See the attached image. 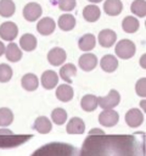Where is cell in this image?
Listing matches in <instances>:
<instances>
[{
    "label": "cell",
    "instance_id": "cell-16",
    "mask_svg": "<svg viewBox=\"0 0 146 156\" xmlns=\"http://www.w3.org/2000/svg\"><path fill=\"white\" fill-rule=\"evenodd\" d=\"M5 55L10 62H17L22 58V50L17 44L10 41L9 45L5 46Z\"/></svg>",
    "mask_w": 146,
    "mask_h": 156
},
{
    "label": "cell",
    "instance_id": "cell-2",
    "mask_svg": "<svg viewBox=\"0 0 146 156\" xmlns=\"http://www.w3.org/2000/svg\"><path fill=\"white\" fill-rule=\"evenodd\" d=\"M30 156H79V150L67 143L52 141L38 147Z\"/></svg>",
    "mask_w": 146,
    "mask_h": 156
},
{
    "label": "cell",
    "instance_id": "cell-5",
    "mask_svg": "<svg viewBox=\"0 0 146 156\" xmlns=\"http://www.w3.org/2000/svg\"><path fill=\"white\" fill-rule=\"evenodd\" d=\"M120 102V95L117 90L112 89L109 90V93L106 95V96H101V98H97V104L99 106H101L103 110L106 108H113L116 107L118 104Z\"/></svg>",
    "mask_w": 146,
    "mask_h": 156
},
{
    "label": "cell",
    "instance_id": "cell-36",
    "mask_svg": "<svg viewBox=\"0 0 146 156\" xmlns=\"http://www.w3.org/2000/svg\"><path fill=\"white\" fill-rule=\"evenodd\" d=\"M100 134H105V133L102 129H99V128L90 129V132H89V135H100Z\"/></svg>",
    "mask_w": 146,
    "mask_h": 156
},
{
    "label": "cell",
    "instance_id": "cell-25",
    "mask_svg": "<svg viewBox=\"0 0 146 156\" xmlns=\"http://www.w3.org/2000/svg\"><path fill=\"white\" fill-rule=\"evenodd\" d=\"M75 74H77V68L73 63H66L60 68V77L66 83H72V79Z\"/></svg>",
    "mask_w": 146,
    "mask_h": 156
},
{
    "label": "cell",
    "instance_id": "cell-24",
    "mask_svg": "<svg viewBox=\"0 0 146 156\" xmlns=\"http://www.w3.org/2000/svg\"><path fill=\"white\" fill-rule=\"evenodd\" d=\"M36 44H38L36 38L30 33L23 34L21 37V39H19V46L24 51H33L36 48Z\"/></svg>",
    "mask_w": 146,
    "mask_h": 156
},
{
    "label": "cell",
    "instance_id": "cell-28",
    "mask_svg": "<svg viewBox=\"0 0 146 156\" xmlns=\"http://www.w3.org/2000/svg\"><path fill=\"white\" fill-rule=\"evenodd\" d=\"M139 27H140L139 20L133 16H127L122 22V28L127 33H135V32H137Z\"/></svg>",
    "mask_w": 146,
    "mask_h": 156
},
{
    "label": "cell",
    "instance_id": "cell-11",
    "mask_svg": "<svg viewBox=\"0 0 146 156\" xmlns=\"http://www.w3.org/2000/svg\"><path fill=\"white\" fill-rule=\"evenodd\" d=\"M56 28V23L51 17H43L36 23V30L41 35H50L54 33Z\"/></svg>",
    "mask_w": 146,
    "mask_h": 156
},
{
    "label": "cell",
    "instance_id": "cell-32",
    "mask_svg": "<svg viewBox=\"0 0 146 156\" xmlns=\"http://www.w3.org/2000/svg\"><path fill=\"white\" fill-rule=\"evenodd\" d=\"M131 12L136 15L137 17H145L146 16V1L145 0H134L131 2Z\"/></svg>",
    "mask_w": 146,
    "mask_h": 156
},
{
    "label": "cell",
    "instance_id": "cell-20",
    "mask_svg": "<svg viewBox=\"0 0 146 156\" xmlns=\"http://www.w3.org/2000/svg\"><path fill=\"white\" fill-rule=\"evenodd\" d=\"M96 44V38L94 34L91 33H86L84 35H82L78 40V46L82 51H90L95 48Z\"/></svg>",
    "mask_w": 146,
    "mask_h": 156
},
{
    "label": "cell",
    "instance_id": "cell-13",
    "mask_svg": "<svg viewBox=\"0 0 146 156\" xmlns=\"http://www.w3.org/2000/svg\"><path fill=\"white\" fill-rule=\"evenodd\" d=\"M97 39L102 48H111L117 40V34L112 29H102L99 33Z\"/></svg>",
    "mask_w": 146,
    "mask_h": 156
},
{
    "label": "cell",
    "instance_id": "cell-6",
    "mask_svg": "<svg viewBox=\"0 0 146 156\" xmlns=\"http://www.w3.org/2000/svg\"><path fill=\"white\" fill-rule=\"evenodd\" d=\"M119 115L113 108H106L99 115V122L103 127H113L118 123Z\"/></svg>",
    "mask_w": 146,
    "mask_h": 156
},
{
    "label": "cell",
    "instance_id": "cell-10",
    "mask_svg": "<svg viewBox=\"0 0 146 156\" xmlns=\"http://www.w3.org/2000/svg\"><path fill=\"white\" fill-rule=\"evenodd\" d=\"M67 58V54L62 48H54L47 52V61L52 66H61Z\"/></svg>",
    "mask_w": 146,
    "mask_h": 156
},
{
    "label": "cell",
    "instance_id": "cell-17",
    "mask_svg": "<svg viewBox=\"0 0 146 156\" xmlns=\"http://www.w3.org/2000/svg\"><path fill=\"white\" fill-rule=\"evenodd\" d=\"M74 91L69 84H61L56 89V98L62 102H68L73 99Z\"/></svg>",
    "mask_w": 146,
    "mask_h": 156
},
{
    "label": "cell",
    "instance_id": "cell-33",
    "mask_svg": "<svg viewBox=\"0 0 146 156\" xmlns=\"http://www.w3.org/2000/svg\"><path fill=\"white\" fill-rule=\"evenodd\" d=\"M12 78V68L6 63H0V83H7Z\"/></svg>",
    "mask_w": 146,
    "mask_h": 156
},
{
    "label": "cell",
    "instance_id": "cell-38",
    "mask_svg": "<svg viewBox=\"0 0 146 156\" xmlns=\"http://www.w3.org/2000/svg\"><path fill=\"white\" fill-rule=\"evenodd\" d=\"M145 57H146L145 55L141 56V65H142V68H145Z\"/></svg>",
    "mask_w": 146,
    "mask_h": 156
},
{
    "label": "cell",
    "instance_id": "cell-7",
    "mask_svg": "<svg viewBox=\"0 0 146 156\" xmlns=\"http://www.w3.org/2000/svg\"><path fill=\"white\" fill-rule=\"evenodd\" d=\"M18 34V27L11 21H6L0 24V38L7 41H12Z\"/></svg>",
    "mask_w": 146,
    "mask_h": 156
},
{
    "label": "cell",
    "instance_id": "cell-34",
    "mask_svg": "<svg viewBox=\"0 0 146 156\" xmlns=\"http://www.w3.org/2000/svg\"><path fill=\"white\" fill-rule=\"evenodd\" d=\"M135 91H136V94L139 96L145 98V95H146V78L145 77L140 78L136 82V84H135Z\"/></svg>",
    "mask_w": 146,
    "mask_h": 156
},
{
    "label": "cell",
    "instance_id": "cell-19",
    "mask_svg": "<svg viewBox=\"0 0 146 156\" xmlns=\"http://www.w3.org/2000/svg\"><path fill=\"white\" fill-rule=\"evenodd\" d=\"M103 10L108 16H118L123 10L120 0H106L103 2Z\"/></svg>",
    "mask_w": 146,
    "mask_h": 156
},
{
    "label": "cell",
    "instance_id": "cell-4",
    "mask_svg": "<svg viewBox=\"0 0 146 156\" xmlns=\"http://www.w3.org/2000/svg\"><path fill=\"white\" fill-rule=\"evenodd\" d=\"M114 51H116V55L119 58L128 60V58H130V57H133L135 55L136 46H135L134 41H131L129 39H122L120 41H118L116 44Z\"/></svg>",
    "mask_w": 146,
    "mask_h": 156
},
{
    "label": "cell",
    "instance_id": "cell-30",
    "mask_svg": "<svg viewBox=\"0 0 146 156\" xmlns=\"http://www.w3.org/2000/svg\"><path fill=\"white\" fill-rule=\"evenodd\" d=\"M13 122V112L9 107L0 108V127H7Z\"/></svg>",
    "mask_w": 146,
    "mask_h": 156
},
{
    "label": "cell",
    "instance_id": "cell-35",
    "mask_svg": "<svg viewBox=\"0 0 146 156\" xmlns=\"http://www.w3.org/2000/svg\"><path fill=\"white\" fill-rule=\"evenodd\" d=\"M75 0H58V7L62 11H72L75 7Z\"/></svg>",
    "mask_w": 146,
    "mask_h": 156
},
{
    "label": "cell",
    "instance_id": "cell-14",
    "mask_svg": "<svg viewBox=\"0 0 146 156\" xmlns=\"http://www.w3.org/2000/svg\"><path fill=\"white\" fill-rule=\"evenodd\" d=\"M78 62H79V67L83 71L90 72V71H92L96 67V65H97V57L94 54L86 52V54H84V55H82L79 57V61Z\"/></svg>",
    "mask_w": 146,
    "mask_h": 156
},
{
    "label": "cell",
    "instance_id": "cell-23",
    "mask_svg": "<svg viewBox=\"0 0 146 156\" xmlns=\"http://www.w3.org/2000/svg\"><path fill=\"white\" fill-rule=\"evenodd\" d=\"M97 106H99V104H97V96H95L92 94H86L80 100V107L84 111H86V112L95 111L97 108Z\"/></svg>",
    "mask_w": 146,
    "mask_h": 156
},
{
    "label": "cell",
    "instance_id": "cell-37",
    "mask_svg": "<svg viewBox=\"0 0 146 156\" xmlns=\"http://www.w3.org/2000/svg\"><path fill=\"white\" fill-rule=\"evenodd\" d=\"M4 52H5V45H4V43L0 40V56H1Z\"/></svg>",
    "mask_w": 146,
    "mask_h": 156
},
{
    "label": "cell",
    "instance_id": "cell-12",
    "mask_svg": "<svg viewBox=\"0 0 146 156\" xmlns=\"http://www.w3.org/2000/svg\"><path fill=\"white\" fill-rule=\"evenodd\" d=\"M40 82H41V85L43 88L50 90L52 88H55L58 83V76L55 71H51V69H47L45 72H43L41 77H40Z\"/></svg>",
    "mask_w": 146,
    "mask_h": 156
},
{
    "label": "cell",
    "instance_id": "cell-15",
    "mask_svg": "<svg viewBox=\"0 0 146 156\" xmlns=\"http://www.w3.org/2000/svg\"><path fill=\"white\" fill-rule=\"evenodd\" d=\"M84 130H85V123L79 117H72L66 126V132L68 134H82L84 133Z\"/></svg>",
    "mask_w": 146,
    "mask_h": 156
},
{
    "label": "cell",
    "instance_id": "cell-18",
    "mask_svg": "<svg viewBox=\"0 0 146 156\" xmlns=\"http://www.w3.org/2000/svg\"><path fill=\"white\" fill-rule=\"evenodd\" d=\"M34 129L40 133V134H47L49 132H51V128H52V124L50 122V119L45 116H39L35 118L34 121V124H33Z\"/></svg>",
    "mask_w": 146,
    "mask_h": 156
},
{
    "label": "cell",
    "instance_id": "cell-3",
    "mask_svg": "<svg viewBox=\"0 0 146 156\" xmlns=\"http://www.w3.org/2000/svg\"><path fill=\"white\" fill-rule=\"evenodd\" d=\"M30 134H13L10 129H0V149H12L27 143Z\"/></svg>",
    "mask_w": 146,
    "mask_h": 156
},
{
    "label": "cell",
    "instance_id": "cell-27",
    "mask_svg": "<svg viewBox=\"0 0 146 156\" xmlns=\"http://www.w3.org/2000/svg\"><path fill=\"white\" fill-rule=\"evenodd\" d=\"M101 11L96 5H88L84 7L83 10V17L88 21V22H95L100 18Z\"/></svg>",
    "mask_w": 146,
    "mask_h": 156
},
{
    "label": "cell",
    "instance_id": "cell-1",
    "mask_svg": "<svg viewBox=\"0 0 146 156\" xmlns=\"http://www.w3.org/2000/svg\"><path fill=\"white\" fill-rule=\"evenodd\" d=\"M145 141L130 134H100L85 138L79 156H145Z\"/></svg>",
    "mask_w": 146,
    "mask_h": 156
},
{
    "label": "cell",
    "instance_id": "cell-8",
    "mask_svg": "<svg viewBox=\"0 0 146 156\" xmlns=\"http://www.w3.org/2000/svg\"><path fill=\"white\" fill-rule=\"evenodd\" d=\"M41 12H43L41 6L38 2H28L23 7V17L28 22H34L39 20V17L41 16Z\"/></svg>",
    "mask_w": 146,
    "mask_h": 156
},
{
    "label": "cell",
    "instance_id": "cell-22",
    "mask_svg": "<svg viewBox=\"0 0 146 156\" xmlns=\"http://www.w3.org/2000/svg\"><path fill=\"white\" fill-rule=\"evenodd\" d=\"M21 84H22V88L26 89L27 91H34L39 85V80L34 73H27L22 77Z\"/></svg>",
    "mask_w": 146,
    "mask_h": 156
},
{
    "label": "cell",
    "instance_id": "cell-39",
    "mask_svg": "<svg viewBox=\"0 0 146 156\" xmlns=\"http://www.w3.org/2000/svg\"><path fill=\"white\" fill-rule=\"evenodd\" d=\"M88 1H90L91 4H97V2H101V0H88Z\"/></svg>",
    "mask_w": 146,
    "mask_h": 156
},
{
    "label": "cell",
    "instance_id": "cell-9",
    "mask_svg": "<svg viewBox=\"0 0 146 156\" xmlns=\"http://www.w3.org/2000/svg\"><path fill=\"white\" fill-rule=\"evenodd\" d=\"M124 118H125V122H127V124L129 127L136 128V127L142 124V122H144V113L139 108H130L125 113Z\"/></svg>",
    "mask_w": 146,
    "mask_h": 156
},
{
    "label": "cell",
    "instance_id": "cell-26",
    "mask_svg": "<svg viewBox=\"0 0 146 156\" xmlns=\"http://www.w3.org/2000/svg\"><path fill=\"white\" fill-rule=\"evenodd\" d=\"M57 24L58 27L64 30V32H68V30H72L75 26V18L74 16L69 15V13H64L62 16H60L58 21H57Z\"/></svg>",
    "mask_w": 146,
    "mask_h": 156
},
{
    "label": "cell",
    "instance_id": "cell-31",
    "mask_svg": "<svg viewBox=\"0 0 146 156\" xmlns=\"http://www.w3.org/2000/svg\"><path fill=\"white\" fill-rule=\"evenodd\" d=\"M51 119L55 124L61 126L67 121V112L66 110L61 108V107H56L55 110H52L51 112Z\"/></svg>",
    "mask_w": 146,
    "mask_h": 156
},
{
    "label": "cell",
    "instance_id": "cell-21",
    "mask_svg": "<svg viewBox=\"0 0 146 156\" xmlns=\"http://www.w3.org/2000/svg\"><path fill=\"white\" fill-rule=\"evenodd\" d=\"M100 66H101V68H102L105 72L111 73V72H114V71L117 69V67H118V60L116 58V56L107 54V55H105V56L101 58Z\"/></svg>",
    "mask_w": 146,
    "mask_h": 156
},
{
    "label": "cell",
    "instance_id": "cell-29",
    "mask_svg": "<svg viewBox=\"0 0 146 156\" xmlns=\"http://www.w3.org/2000/svg\"><path fill=\"white\" fill-rule=\"evenodd\" d=\"M16 11L15 2L12 0H0V16L9 18Z\"/></svg>",
    "mask_w": 146,
    "mask_h": 156
}]
</instances>
